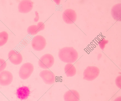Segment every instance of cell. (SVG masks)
I'll return each mask as SVG.
<instances>
[{
  "label": "cell",
  "instance_id": "1",
  "mask_svg": "<svg viewBox=\"0 0 121 101\" xmlns=\"http://www.w3.org/2000/svg\"><path fill=\"white\" fill-rule=\"evenodd\" d=\"M58 56L59 59L63 62L72 63L76 61L78 54L77 51L73 47H66L59 50Z\"/></svg>",
  "mask_w": 121,
  "mask_h": 101
},
{
  "label": "cell",
  "instance_id": "2",
  "mask_svg": "<svg viewBox=\"0 0 121 101\" xmlns=\"http://www.w3.org/2000/svg\"><path fill=\"white\" fill-rule=\"evenodd\" d=\"M99 73V70L97 67L88 66L84 71L83 78L88 81H92L98 76Z\"/></svg>",
  "mask_w": 121,
  "mask_h": 101
},
{
  "label": "cell",
  "instance_id": "3",
  "mask_svg": "<svg viewBox=\"0 0 121 101\" xmlns=\"http://www.w3.org/2000/svg\"><path fill=\"white\" fill-rule=\"evenodd\" d=\"M54 59L53 56L49 53L46 54L42 56L39 60V66L44 69L51 67L53 65Z\"/></svg>",
  "mask_w": 121,
  "mask_h": 101
},
{
  "label": "cell",
  "instance_id": "4",
  "mask_svg": "<svg viewBox=\"0 0 121 101\" xmlns=\"http://www.w3.org/2000/svg\"><path fill=\"white\" fill-rule=\"evenodd\" d=\"M34 70L33 65L31 63L27 62L23 64L20 67L19 75L22 79L26 80L31 75Z\"/></svg>",
  "mask_w": 121,
  "mask_h": 101
},
{
  "label": "cell",
  "instance_id": "5",
  "mask_svg": "<svg viewBox=\"0 0 121 101\" xmlns=\"http://www.w3.org/2000/svg\"><path fill=\"white\" fill-rule=\"evenodd\" d=\"M46 41L45 38L41 35H37L32 39L31 42V46L35 50L40 51L43 49L46 45Z\"/></svg>",
  "mask_w": 121,
  "mask_h": 101
},
{
  "label": "cell",
  "instance_id": "6",
  "mask_svg": "<svg viewBox=\"0 0 121 101\" xmlns=\"http://www.w3.org/2000/svg\"><path fill=\"white\" fill-rule=\"evenodd\" d=\"M62 18L64 21L68 24L74 23L77 18V15L75 11L70 9L65 10L62 14Z\"/></svg>",
  "mask_w": 121,
  "mask_h": 101
},
{
  "label": "cell",
  "instance_id": "7",
  "mask_svg": "<svg viewBox=\"0 0 121 101\" xmlns=\"http://www.w3.org/2000/svg\"><path fill=\"white\" fill-rule=\"evenodd\" d=\"M39 75L46 84H52L55 82L56 77L55 74L49 70H43L40 72Z\"/></svg>",
  "mask_w": 121,
  "mask_h": 101
},
{
  "label": "cell",
  "instance_id": "8",
  "mask_svg": "<svg viewBox=\"0 0 121 101\" xmlns=\"http://www.w3.org/2000/svg\"><path fill=\"white\" fill-rule=\"evenodd\" d=\"M13 80V75L9 71L4 70L0 73V85L8 86L12 83Z\"/></svg>",
  "mask_w": 121,
  "mask_h": 101
},
{
  "label": "cell",
  "instance_id": "9",
  "mask_svg": "<svg viewBox=\"0 0 121 101\" xmlns=\"http://www.w3.org/2000/svg\"><path fill=\"white\" fill-rule=\"evenodd\" d=\"M8 58L10 62L15 65H18L22 62L23 60L21 53L14 50L10 51L8 54Z\"/></svg>",
  "mask_w": 121,
  "mask_h": 101
},
{
  "label": "cell",
  "instance_id": "10",
  "mask_svg": "<svg viewBox=\"0 0 121 101\" xmlns=\"http://www.w3.org/2000/svg\"><path fill=\"white\" fill-rule=\"evenodd\" d=\"M33 6V3L31 0H22L18 5V10L20 13H26L31 10Z\"/></svg>",
  "mask_w": 121,
  "mask_h": 101
},
{
  "label": "cell",
  "instance_id": "11",
  "mask_svg": "<svg viewBox=\"0 0 121 101\" xmlns=\"http://www.w3.org/2000/svg\"><path fill=\"white\" fill-rule=\"evenodd\" d=\"M65 101H79L80 96L76 90H70L66 91L63 96Z\"/></svg>",
  "mask_w": 121,
  "mask_h": 101
},
{
  "label": "cell",
  "instance_id": "12",
  "mask_svg": "<svg viewBox=\"0 0 121 101\" xmlns=\"http://www.w3.org/2000/svg\"><path fill=\"white\" fill-rule=\"evenodd\" d=\"M30 91L29 88L26 86H23L18 88L16 94L18 98L21 100L27 99L29 96Z\"/></svg>",
  "mask_w": 121,
  "mask_h": 101
},
{
  "label": "cell",
  "instance_id": "13",
  "mask_svg": "<svg viewBox=\"0 0 121 101\" xmlns=\"http://www.w3.org/2000/svg\"><path fill=\"white\" fill-rule=\"evenodd\" d=\"M45 25L42 22H38L37 25H33L29 26L27 29V33L31 35H35L45 29Z\"/></svg>",
  "mask_w": 121,
  "mask_h": 101
},
{
  "label": "cell",
  "instance_id": "14",
  "mask_svg": "<svg viewBox=\"0 0 121 101\" xmlns=\"http://www.w3.org/2000/svg\"><path fill=\"white\" fill-rule=\"evenodd\" d=\"M111 14L113 18L118 21H121V3L114 5L111 10Z\"/></svg>",
  "mask_w": 121,
  "mask_h": 101
},
{
  "label": "cell",
  "instance_id": "15",
  "mask_svg": "<svg viewBox=\"0 0 121 101\" xmlns=\"http://www.w3.org/2000/svg\"><path fill=\"white\" fill-rule=\"evenodd\" d=\"M65 73L67 77H72L76 73V70L74 66L71 63H68L64 68Z\"/></svg>",
  "mask_w": 121,
  "mask_h": 101
},
{
  "label": "cell",
  "instance_id": "16",
  "mask_svg": "<svg viewBox=\"0 0 121 101\" xmlns=\"http://www.w3.org/2000/svg\"><path fill=\"white\" fill-rule=\"evenodd\" d=\"M8 38V34L6 31L0 32V47L2 46L7 43Z\"/></svg>",
  "mask_w": 121,
  "mask_h": 101
},
{
  "label": "cell",
  "instance_id": "17",
  "mask_svg": "<svg viewBox=\"0 0 121 101\" xmlns=\"http://www.w3.org/2000/svg\"><path fill=\"white\" fill-rule=\"evenodd\" d=\"M7 63L4 59L0 58V72L3 71L6 68Z\"/></svg>",
  "mask_w": 121,
  "mask_h": 101
},
{
  "label": "cell",
  "instance_id": "18",
  "mask_svg": "<svg viewBox=\"0 0 121 101\" xmlns=\"http://www.w3.org/2000/svg\"><path fill=\"white\" fill-rule=\"evenodd\" d=\"M108 42V40H106L104 39H103L102 40L99 41V44L100 48L102 50H103L105 47V45Z\"/></svg>",
  "mask_w": 121,
  "mask_h": 101
},
{
  "label": "cell",
  "instance_id": "19",
  "mask_svg": "<svg viewBox=\"0 0 121 101\" xmlns=\"http://www.w3.org/2000/svg\"><path fill=\"white\" fill-rule=\"evenodd\" d=\"M115 82L117 86L119 88H121V76H117L115 80Z\"/></svg>",
  "mask_w": 121,
  "mask_h": 101
},
{
  "label": "cell",
  "instance_id": "20",
  "mask_svg": "<svg viewBox=\"0 0 121 101\" xmlns=\"http://www.w3.org/2000/svg\"><path fill=\"white\" fill-rule=\"evenodd\" d=\"M35 17L34 18V22H37L38 21L39 19V13L37 11H35Z\"/></svg>",
  "mask_w": 121,
  "mask_h": 101
},
{
  "label": "cell",
  "instance_id": "21",
  "mask_svg": "<svg viewBox=\"0 0 121 101\" xmlns=\"http://www.w3.org/2000/svg\"><path fill=\"white\" fill-rule=\"evenodd\" d=\"M113 101H121V96H119L116 98Z\"/></svg>",
  "mask_w": 121,
  "mask_h": 101
}]
</instances>
